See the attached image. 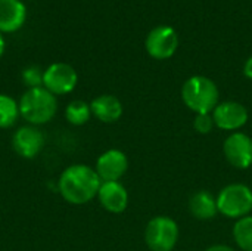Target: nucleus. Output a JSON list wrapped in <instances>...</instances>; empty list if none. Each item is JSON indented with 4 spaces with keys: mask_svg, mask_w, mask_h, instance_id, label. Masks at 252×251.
<instances>
[{
    "mask_svg": "<svg viewBox=\"0 0 252 251\" xmlns=\"http://www.w3.org/2000/svg\"><path fill=\"white\" fill-rule=\"evenodd\" d=\"M233 238L241 250L252 251V216L236 220L233 226Z\"/></svg>",
    "mask_w": 252,
    "mask_h": 251,
    "instance_id": "nucleus-18",
    "label": "nucleus"
},
{
    "mask_svg": "<svg viewBox=\"0 0 252 251\" xmlns=\"http://www.w3.org/2000/svg\"><path fill=\"white\" fill-rule=\"evenodd\" d=\"M44 143H46L44 133L37 126H31V124L19 127L12 136L13 151L19 157L27 160L35 158L43 151Z\"/></svg>",
    "mask_w": 252,
    "mask_h": 251,
    "instance_id": "nucleus-9",
    "label": "nucleus"
},
{
    "mask_svg": "<svg viewBox=\"0 0 252 251\" xmlns=\"http://www.w3.org/2000/svg\"><path fill=\"white\" fill-rule=\"evenodd\" d=\"M19 114L31 126H41L53 120L58 111V99L44 87L28 89L19 99Z\"/></svg>",
    "mask_w": 252,
    "mask_h": 251,
    "instance_id": "nucleus-2",
    "label": "nucleus"
},
{
    "mask_svg": "<svg viewBox=\"0 0 252 251\" xmlns=\"http://www.w3.org/2000/svg\"><path fill=\"white\" fill-rule=\"evenodd\" d=\"M219 213L229 219H242L252 212V189L244 183H230L217 195Z\"/></svg>",
    "mask_w": 252,
    "mask_h": 251,
    "instance_id": "nucleus-4",
    "label": "nucleus"
},
{
    "mask_svg": "<svg viewBox=\"0 0 252 251\" xmlns=\"http://www.w3.org/2000/svg\"><path fill=\"white\" fill-rule=\"evenodd\" d=\"M43 74L44 71H41L37 65H31L22 71V81L28 89L43 87Z\"/></svg>",
    "mask_w": 252,
    "mask_h": 251,
    "instance_id": "nucleus-19",
    "label": "nucleus"
},
{
    "mask_svg": "<svg viewBox=\"0 0 252 251\" xmlns=\"http://www.w3.org/2000/svg\"><path fill=\"white\" fill-rule=\"evenodd\" d=\"M223 152L229 164L235 169L245 170L252 166V139L247 133H230L223 143Z\"/></svg>",
    "mask_w": 252,
    "mask_h": 251,
    "instance_id": "nucleus-8",
    "label": "nucleus"
},
{
    "mask_svg": "<svg viewBox=\"0 0 252 251\" xmlns=\"http://www.w3.org/2000/svg\"><path fill=\"white\" fill-rule=\"evenodd\" d=\"M244 74H245V77H248V78L252 80V56H250L247 59V62L244 65Z\"/></svg>",
    "mask_w": 252,
    "mask_h": 251,
    "instance_id": "nucleus-21",
    "label": "nucleus"
},
{
    "mask_svg": "<svg viewBox=\"0 0 252 251\" xmlns=\"http://www.w3.org/2000/svg\"><path fill=\"white\" fill-rule=\"evenodd\" d=\"M214 124L221 129V130H227V132H236L239 129H242L247 121H248V109L235 101H227V102H221L219 104L214 111L211 112Z\"/></svg>",
    "mask_w": 252,
    "mask_h": 251,
    "instance_id": "nucleus-10",
    "label": "nucleus"
},
{
    "mask_svg": "<svg viewBox=\"0 0 252 251\" xmlns=\"http://www.w3.org/2000/svg\"><path fill=\"white\" fill-rule=\"evenodd\" d=\"M25 18L27 9L21 0H0V33L18 31Z\"/></svg>",
    "mask_w": 252,
    "mask_h": 251,
    "instance_id": "nucleus-13",
    "label": "nucleus"
},
{
    "mask_svg": "<svg viewBox=\"0 0 252 251\" xmlns=\"http://www.w3.org/2000/svg\"><path fill=\"white\" fill-rule=\"evenodd\" d=\"M97 200L106 212L120 215L126 212L128 206V192L120 182H102L97 192Z\"/></svg>",
    "mask_w": 252,
    "mask_h": 251,
    "instance_id": "nucleus-12",
    "label": "nucleus"
},
{
    "mask_svg": "<svg viewBox=\"0 0 252 251\" xmlns=\"http://www.w3.org/2000/svg\"><path fill=\"white\" fill-rule=\"evenodd\" d=\"M102 185L96 170L87 164H72L66 167L58 180L62 198L72 206H83L97 197Z\"/></svg>",
    "mask_w": 252,
    "mask_h": 251,
    "instance_id": "nucleus-1",
    "label": "nucleus"
},
{
    "mask_svg": "<svg viewBox=\"0 0 252 251\" xmlns=\"http://www.w3.org/2000/svg\"><path fill=\"white\" fill-rule=\"evenodd\" d=\"M92 117V108L90 104L84 101H72L65 108V118L72 126H83L86 124Z\"/></svg>",
    "mask_w": 252,
    "mask_h": 251,
    "instance_id": "nucleus-17",
    "label": "nucleus"
},
{
    "mask_svg": "<svg viewBox=\"0 0 252 251\" xmlns=\"http://www.w3.org/2000/svg\"><path fill=\"white\" fill-rule=\"evenodd\" d=\"M146 52L158 61L171 58L179 47V36L173 27L159 25L151 30L145 41Z\"/></svg>",
    "mask_w": 252,
    "mask_h": 251,
    "instance_id": "nucleus-7",
    "label": "nucleus"
},
{
    "mask_svg": "<svg viewBox=\"0 0 252 251\" xmlns=\"http://www.w3.org/2000/svg\"><path fill=\"white\" fill-rule=\"evenodd\" d=\"M19 117V104L9 95L0 93V129H10Z\"/></svg>",
    "mask_w": 252,
    "mask_h": 251,
    "instance_id": "nucleus-16",
    "label": "nucleus"
},
{
    "mask_svg": "<svg viewBox=\"0 0 252 251\" xmlns=\"http://www.w3.org/2000/svg\"><path fill=\"white\" fill-rule=\"evenodd\" d=\"M3 53H4V40H3V36L0 33V58L3 56Z\"/></svg>",
    "mask_w": 252,
    "mask_h": 251,
    "instance_id": "nucleus-23",
    "label": "nucleus"
},
{
    "mask_svg": "<svg viewBox=\"0 0 252 251\" xmlns=\"http://www.w3.org/2000/svg\"><path fill=\"white\" fill-rule=\"evenodd\" d=\"M78 81L77 71L65 62H55L43 74V87L55 96L71 93Z\"/></svg>",
    "mask_w": 252,
    "mask_h": 251,
    "instance_id": "nucleus-6",
    "label": "nucleus"
},
{
    "mask_svg": "<svg viewBox=\"0 0 252 251\" xmlns=\"http://www.w3.org/2000/svg\"><path fill=\"white\" fill-rule=\"evenodd\" d=\"M179 226L168 216L151 219L145 229V243L152 251H171L179 241Z\"/></svg>",
    "mask_w": 252,
    "mask_h": 251,
    "instance_id": "nucleus-5",
    "label": "nucleus"
},
{
    "mask_svg": "<svg viewBox=\"0 0 252 251\" xmlns=\"http://www.w3.org/2000/svg\"><path fill=\"white\" fill-rule=\"evenodd\" d=\"M92 115L102 123H115L123 115V104L114 95H100L90 102Z\"/></svg>",
    "mask_w": 252,
    "mask_h": 251,
    "instance_id": "nucleus-14",
    "label": "nucleus"
},
{
    "mask_svg": "<svg viewBox=\"0 0 252 251\" xmlns=\"http://www.w3.org/2000/svg\"><path fill=\"white\" fill-rule=\"evenodd\" d=\"M219 98L217 84L205 75H193L182 87L185 105L196 114H211L219 105Z\"/></svg>",
    "mask_w": 252,
    "mask_h": 251,
    "instance_id": "nucleus-3",
    "label": "nucleus"
},
{
    "mask_svg": "<svg viewBox=\"0 0 252 251\" xmlns=\"http://www.w3.org/2000/svg\"><path fill=\"white\" fill-rule=\"evenodd\" d=\"M214 120L211 114H196L193 120V127L201 135H208L214 129Z\"/></svg>",
    "mask_w": 252,
    "mask_h": 251,
    "instance_id": "nucleus-20",
    "label": "nucleus"
},
{
    "mask_svg": "<svg viewBox=\"0 0 252 251\" xmlns=\"http://www.w3.org/2000/svg\"><path fill=\"white\" fill-rule=\"evenodd\" d=\"M189 212L199 220H211L219 213L217 198L210 191L201 189L189 198Z\"/></svg>",
    "mask_w": 252,
    "mask_h": 251,
    "instance_id": "nucleus-15",
    "label": "nucleus"
},
{
    "mask_svg": "<svg viewBox=\"0 0 252 251\" xmlns=\"http://www.w3.org/2000/svg\"><path fill=\"white\" fill-rule=\"evenodd\" d=\"M205 251H236V250H233L232 247L224 246V244H217V246H211V247H208Z\"/></svg>",
    "mask_w": 252,
    "mask_h": 251,
    "instance_id": "nucleus-22",
    "label": "nucleus"
},
{
    "mask_svg": "<svg viewBox=\"0 0 252 251\" xmlns=\"http://www.w3.org/2000/svg\"><path fill=\"white\" fill-rule=\"evenodd\" d=\"M128 169V158L120 149H108L96 161V173L102 182H118Z\"/></svg>",
    "mask_w": 252,
    "mask_h": 251,
    "instance_id": "nucleus-11",
    "label": "nucleus"
}]
</instances>
